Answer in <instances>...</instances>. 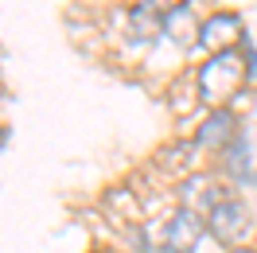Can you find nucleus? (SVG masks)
Returning <instances> with one entry per match:
<instances>
[{"label": "nucleus", "instance_id": "obj_1", "mask_svg": "<svg viewBox=\"0 0 257 253\" xmlns=\"http://www.w3.org/2000/svg\"><path fill=\"white\" fill-rule=\"evenodd\" d=\"M253 66H257V59L241 63L238 51H218V55L199 70V94L207 97V101H226L234 90H241V82L253 74Z\"/></svg>", "mask_w": 257, "mask_h": 253}, {"label": "nucleus", "instance_id": "obj_2", "mask_svg": "<svg viewBox=\"0 0 257 253\" xmlns=\"http://www.w3.org/2000/svg\"><path fill=\"white\" fill-rule=\"evenodd\" d=\"M210 234L218 241H241L249 234V206L238 203V199H222V203L210 210Z\"/></svg>", "mask_w": 257, "mask_h": 253}, {"label": "nucleus", "instance_id": "obj_3", "mask_svg": "<svg viewBox=\"0 0 257 253\" xmlns=\"http://www.w3.org/2000/svg\"><path fill=\"white\" fill-rule=\"evenodd\" d=\"M199 237H203V218L195 214L191 206H183V210H176V214L168 218L164 249H168V253H195Z\"/></svg>", "mask_w": 257, "mask_h": 253}, {"label": "nucleus", "instance_id": "obj_4", "mask_svg": "<svg viewBox=\"0 0 257 253\" xmlns=\"http://www.w3.org/2000/svg\"><path fill=\"white\" fill-rule=\"evenodd\" d=\"M199 43L210 51H234V43H241V16L234 12H218L199 28Z\"/></svg>", "mask_w": 257, "mask_h": 253}, {"label": "nucleus", "instance_id": "obj_5", "mask_svg": "<svg viewBox=\"0 0 257 253\" xmlns=\"http://www.w3.org/2000/svg\"><path fill=\"white\" fill-rule=\"evenodd\" d=\"M195 141L203 144V148H230V144L238 141V121H234V113L230 109H218L210 113L207 121H203V129L195 133Z\"/></svg>", "mask_w": 257, "mask_h": 253}, {"label": "nucleus", "instance_id": "obj_6", "mask_svg": "<svg viewBox=\"0 0 257 253\" xmlns=\"http://www.w3.org/2000/svg\"><path fill=\"white\" fill-rule=\"evenodd\" d=\"M160 32H164V12L152 4V0L137 4V8L128 12V35H133V39L148 43V39H156Z\"/></svg>", "mask_w": 257, "mask_h": 253}, {"label": "nucleus", "instance_id": "obj_7", "mask_svg": "<svg viewBox=\"0 0 257 253\" xmlns=\"http://www.w3.org/2000/svg\"><path fill=\"white\" fill-rule=\"evenodd\" d=\"M164 35H172L176 43L183 47H191L195 39H199V24H195L191 8L183 4V8H172V12H164Z\"/></svg>", "mask_w": 257, "mask_h": 253}, {"label": "nucleus", "instance_id": "obj_8", "mask_svg": "<svg viewBox=\"0 0 257 253\" xmlns=\"http://www.w3.org/2000/svg\"><path fill=\"white\" fill-rule=\"evenodd\" d=\"M226 168L234 175H245L249 172V164H245V133H238V141L226 148Z\"/></svg>", "mask_w": 257, "mask_h": 253}, {"label": "nucleus", "instance_id": "obj_9", "mask_svg": "<svg viewBox=\"0 0 257 253\" xmlns=\"http://www.w3.org/2000/svg\"><path fill=\"white\" fill-rule=\"evenodd\" d=\"M160 12H172V8H183V0H152Z\"/></svg>", "mask_w": 257, "mask_h": 253}, {"label": "nucleus", "instance_id": "obj_10", "mask_svg": "<svg viewBox=\"0 0 257 253\" xmlns=\"http://www.w3.org/2000/svg\"><path fill=\"white\" fill-rule=\"evenodd\" d=\"M234 253H253V249H234Z\"/></svg>", "mask_w": 257, "mask_h": 253}]
</instances>
